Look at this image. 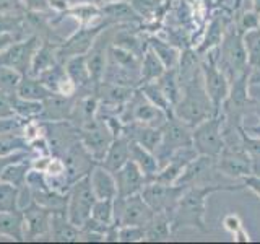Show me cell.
<instances>
[{"label":"cell","mask_w":260,"mask_h":244,"mask_svg":"<svg viewBox=\"0 0 260 244\" xmlns=\"http://www.w3.org/2000/svg\"><path fill=\"white\" fill-rule=\"evenodd\" d=\"M244 182L238 186H223V184H199L190 186L184 191L179 199L176 208L171 214V226L173 233H177L182 228H195L202 233H208L205 222L207 199L215 192H233L244 189Z\"/></svg>","instance_id":"6da1fadb"},{"label":"cell","mask_w":260,"mask_h":244,"mask_svg":"<svg viewBox=\"0 0 260 244\" xmlns=\"http://www.w3.org/2000/svg\"><path fill=\"white\" fill-rule=\"evenodd\" d=\"M181 88H182L181 100L177 101V104L173 109V114L177 119H181L187 126H190L193 129L200 122L215 116L213 104H211L210 98L205 92V86H203L202 72L193 78L181 83Z\"/></svg>","instance_id":"7a4b0ae2"},{"label":"cell","mask_w":260,"mask_h":244,"mask_svg":"<svg viewBox=\"0 0 260 244\" xmlns=\"http://www.w3.org/2000/svg\"><path fill=\"white\" fill-rule=\"evenodd\" d=\"M216 64L221 69L226 77L233 81L238 78L241 73L249 70V59L247 49L244 44V35L236 29V26L224 31L221 43L216 49Z\"/></svg>","instance_id":"3957f363"},{"label":"cell","mask_w":260,"mask_h":244,"mask_svg":"<svg viewBox=\"0 0 260 244\" xmlns=\"http://www.w3.org/2000/svg\"><path fill=\"white\" fill-rule=\"evenodd\" d=\"M215 49L207 52L205 59L200 60L202 67V77H203V86L210 98L211 104H213L215 116L221 112V108L226 101L228 95H230L231 81L226 77V73L218 67L216 55H213Z\"/></svg>","instance_id":"277c9868"},{"label":"cell","mask_w":260,"mask_h":244,"mask_svg":"<svg viewBox=\"0 0 260 244\" xmlns=\"http://www.w3.org/2000/svg\"><path fill=\"white\" fill-rule=\"evenodd\" d=\"M223 126L224 117L221 112L200 122L199 126H195L192 129V146L195 151L199 155L218 158V155L221 153L224 146Z\"/></svg>","instance_id":"5b68a950"},{"label":"cell","mask_w":260,"mask_h":244,"mask_svg":"<svg viewBox=\"0 0 260 244\" xmlns=\"http://www.w3.org/2000/svg\"><path fill=\"white\" fill-rule=\"evenodd\" d=\"M96 200L98 197L89 182V174L78 177L75 182H72L69 189L67 218L75 226L81 228L91 217V208Z\"/></svg>","instance_id":"8992f818"},{"label":"cell","mask_w":260,"mask_h":244,"mask_svg":"<svg viewBox=\"0 0 260 244\" xmlns=\"http://www.w3.org/2000/svg\"><path fill=\"white\" fill-rule=\"evenodd\" d=\"M161 129H162L161 142L158 145L156 151H154L159 163V168L165 165L179 148L192 145V127L187 126L181 119H177L174 114L166 119V122L161 126Z\"/></svg>","instance_id":"52a82bcc"},{"label":"cell","mask_w":260,"mask_h":244,"mask_svg":"<svg viewBox=\"0 0 260 244\" xmlns=\"http://www.w3.org/2000/svg\"><path fill=\"white\" fill-rule=\"evenodd\" d=\"M154 211L145 202L142 194H134L128 197H116L114 199V225L117 226H146Z\"/></svg>","instance_id":"ba28073f"},{"label":"cell","mask_w":260,"mask_h":244,"mask_svg":"<svg viewBox=\"0 0 260 244\" xmlns=\"http://www.w3.org/2000/svg\"><path fill=\"white\" fill-rule=\"evenodd\" d=\"M216 171L233 179H244L254 174V160L241 143L224 145L216 158Z\"/></svg>","instance_id":"9c48e42d"},{"label":"cell","mask_w":260,"mask_h":244,"mask_svg":"<svg viewBox=\"0 0 260 244\" xmlns=\"http://www.w3.org/2000/svg\"><path fill=\"white\" fill-rule=\"evenodd\" d=\"M120 119L124 124H127V122H140V124L146 126L161 127L166 122L168 114L161 111L158 106H154L140 89L135 88L132 98L122 109Z\"/></svg>","instance_id":"30bf717a"},{"label":"cell","mask_w":260,"mask_h":244,"mask_svg":"<svg viewBox=\"0 0 260 244\" xmlns=\"http://www.w3.org/2000/svg\"><path fill=\"white\" fill-rule=\"evenodd\" d=\"M185 189L187 187L179 184H165L159 181H150L143 186L140 194L154 214L171 215Z\"/></svg>","instance_id":"8fae6325"},{"label":"cell","mask_w":260,"mask_h":244,"mask_svg":"<svg viewBox=\"0 0 260 244\" xmlns=\"http://www.w3.org/2000/svg\"><path fill=\"white\" fill-rule=\"evenodd\" d=\"M80 142L88 150V153L94 158L96 163H100L104 157V153L108 151L111 142L114 140V134L106 122L96 116L93 120L86 122L85 126L78 129Z\"/></svg>","instance_id":"7c38bea8"},{"label":"cell","mask_w":260,"mask_h":244,"mask_svg":"<svg viewBox=\"0 0 260 244\" xmlns=\"http://www.w3.org/2000/svg\"><path fill=\"white\" fill-rule=\"evenodd\" d=\"M108 26H111L108 21H103L100 24H81L78 31H75L62 44L57 46V59H59V62L63 64L73 55L86 54L89 47L93 46L94 39Z\"/></svg>","instance_id":"4fadbf2b"},{"label":"cell","mask_w":260,"mask_h":244,"mask_svg":"<svg viewBox=\"0 0 260 244\" xmlns=\"http://www.w3.org/2000/svg\"><path fill=\"white\" fill-rule=\"evenodd\" d=\"M41 44V38L38 35H31L28 38H23L15 41L4 52H0V65L15 69L21 75L29 73L32 57H35L38 47Z\"/></svg>","instance_id":"5bb4252c"},{"label":"cell","mask_w":260,"mask_h":244,"mask_svg":"<svg viewBox=\"0 0 260 244\" xmlns=\"http://www.w3.org/2000/svg\"><path fill=\"white\" fill-rule=\"evenodd\" d=\"M21 211L24 220V239H39L46 238V236L51 238L52 210L32 199L26 207L21 208Z\"/></svg>","instance_id":"9a60e30c"},{"label":"cell","mask_w":260,"mask_h":244,"mask_svg":"<svg viewBox=\"0 0 260 244\" xmlns=\"http://www.w3.org/2000/svg\"><path fill=\"white\" fill-rule=\"evenodd\" d=\"M111 33H112L111 26H108L94 39L93 46L89 47V51L85 54L88 69H89V73H91L93 83L96 88L100 86V83L103 81L106 67H108V54H109V46L112 43Z\"/></svg>","instance_id":"2e32d148"},{"label":"cell","mask_w":260,"mask_h":244,"mask_svg":"<svg viewBox=\"0 0 260 244\" xmlns=\"http://www.w3.org/2000/svg\"><path fill=\"white\" fill-rule=\"evenodd\" d=\"M216 171V158L207 157V155H197L189 165L184 168L181 176L177 177L176 184L190 187L199 184H215L210 182L211 174Z\"/></svg>","instance_id":"e0dca14e"},{"label":"cell","mask_w":260,"mask_h":244,"mask_svg":"<svg viewBox=\"0 0 260 244\" xmlns=\"http://www.w3.org/2000/svg\"><path fill=\"white\" fill-rule=\"evenodd\" d=\"M112 174L117 186V197H128V195L140 194L143 186L148 182L142 169L132 160H128L124 166Z\"/></svg>","instance_id":"ac0fdd59"},{"label":"cell","mask_w":260,"mask_h":244,"mask_svg":"<svg viewBox=\"0 0 260 244\" xmlns=\"http://www.w3.org/2000/svg\"><path fill=\"white\" fill-rule=\"evenodd\" d=\"M75 108V101L72 96H63L54 93L43 101V114L41 120L44 122H67Z\"/></svg>","instance_id":"d6986e66"},{"label":"cell","mask_w":260,"mask_h":244,"mask_svg":"<svg viewBox=\"0 0 260 244\" xmlns=\"http://www.w3.org/2000/svg\"><path fill=\"white\" fill-rule=\"evenodd\" d=\"M122 135H125L128 140L137 142L138 145H142L146 150L154 153L161 142L162 129L154 127V126L140 124V122H127V124H124Z\"/></svg>","instance_id":"ffe728a7"},{"label":"cell","mask_w":260,"mask_h":244,"mask_svg":"<svg viewBox=\"0 0 260 244\" xmlns=\"http://www.w3.org/2000/svg\"><path fill=\"white\" fill-rule=\"evenodd\" d=\"M63 65H65V72H67L69 78L73 81V85L77 86V92L96 93V86L93 83L91 73H89L85 54L70 57V59L65 60Z\"/></svg>","instance_id":"44dd1931"},{"label":"cell","mask_w":260,"mask_h":244,"mask_svg":"<svg viewBox=\"0 0 260 244\" xmlns=\"http://www.w3.org/2000/svg\"><path fill=\"white\" fill-rule=\"evenodd\" d=\"M101 15L104 21L112 24H130L140 23L142 16L135 12V8L130 4V0H119V2H108L101 7Z\"/></svg>","instance_id":"7402d4cb"},{"label":"cell","mask_w":260,"mask_h":244,"mask_svg":"<svg viewBox=\"0 0 260 244\" xmlns=\"http://www.w3.org/2000/svg\"><path fill=\"white\" fill-rule=\"evenodd\" d=\"M89 182L98 199H116L117 197V186L116 179L111 171H108L100 163H96L93 169L89 171Z\"/></svg>","instance_id":"603a6c76"},{"label":"cell","mask_w":260,"mask_h":244,"mask_svg":"<svg viewBox=\"0 0 260 244\" xmlns=\"http://www.w3.org/2000/svg\"><path fill=\"white\" fill-rule=\"evenodd\" d=\"M128 160H130L128 138L125 135H119V137H114V140L111 142L108 151L104 153L100 165L104 166L108 171H111V173H116V171L124 166Z\"/></svg>","instance_id":"cb8c5ba5"},{"label":"cell","mask_w":260,"mask_h":244,"mask_svg":"<svg viewBox=\"0 0 260 244\" xmlns=\"http://www.w3.org/2000/svg\"><path fill=\"white\" fill-rule=\"evenodd\" d=\"M128 148H130V160L137 163V166L142 169L146 181L148 182L153 181L159 171V163H158L156 155L132 140H128Z\"/></svg>","instance_id":"d4e9b609"},{"label":"cell","mask_w":260,"mask_h":244,"mask_svg":"<svg viewBox=\"0 0 260 244\" xmlns=\"http://www.w3.org/2000/svg\"><path fill=\"white\" fill-rule=\"evenodd\" d=\"M81 230L73 225L67 218L65 211H55L51 220V239L59 242H73L80 241Z\"/></svg>","instance_id":"484cf974"},{"label":"cell","mask_w":260,"mask_h":244,"mask_svg":"<svg viewBox=\"0 0 260 244\" xmlns=\"http://www.w3.org/2000/svg\"><path fill=\"white\" fill-rule=\"evenodd\" d=\"M15 93L24 98V100H32V101H44L46 98L54 95L52 89H49L38 77H32L29 73L21 77Z\"/></svg>","instance_id":"4316f807"},{"label":"cell","mask_w":260,"mask_h":244,"mask_svg":"<svg viewBox=\"0 0 260 244\" xmlns=\"http://www.w3.org/2000/svg\"><path fill=\"white\" fill-rule=\"evenodd\" d=\"M0 234L15 241H24V220L21 210H0Z\"/></svg>","instance_id":"83f0119b"},{"label":"cell","mask_w":260,"mask_h":244,"mask_svg":"<svg viewBox=\"0 0 260 244\" xmlns=\"http://www.w3.org/2000/svg\"><path fill=\"white\" fill-rule=\"evenodd\" d=\"M173 234L174 233H173V226H171L169 214H154L151 222L145 226V241L150 242L169 241Z\"/></svg>","instance_id":"f1b7e54d"},{"label":"cell","mask_w":260,"mask_h":244,"mask_svg":"<svg viewBox=\"0 0 260 244\" xmlns=\"http://www.w3.org/2000/svg\"><path fill=\"white\" fill-rule=\"evenodd\" d=\"M59 64V59H57V47H54L51 43H41L38 51L32 57V62H31V69H29V75L32 77H39L41 73L52 69L54 65Z\"/></svg>","instance_id":"f546056e"},{"label":"cell","mask_w":260,"mask_h":244,"mask_svg":"<svg viewBox=\"0 0 260 244\" xmlns=\"http://www.w3.org/2000/svg\"><path fill=\"white\" fill-rule=\"evenodd\" d=\"M165 72H166L165 64L161 62V59L154 54L151 47H146L140 62V85L156 81Z\"/></svg>","instance_id":"4dcf8cb0"},{"label":"cell","mask_w":260,"mask_h":244,"mask_svg":"<svg viewBox=\"0 0 260 244\" xmlns=\"http://www.w3.org/2000/svg\"><path fill=\"white\" fill-rule=\"evenodd\" d=\"M148 47H151L154 54H156L161 62L165 64L166 69H174L179 64V57H181V51L173 44L168 43V41H162L156 36H150L148 38Z\"/></svg>","instance_id":"1f68e13d"},{"label":"cell","mask_w":260,"mask_h":244,"mask_svg":"<svg viewBox=\"0 0 260 244\" xmlns=\"http://www.w3.org/2000/svg\"><path fill=\"white\" fill-rule=\"evenodd\" d=\"M10 98L12 108L15 114L21 119H39L43 114V101H32V100H24V98L18 96L16 93H8Z\"/></svg>","instance_id":"d6a6232c"},{"label":"cell","mask_w":260,"mask_h":244,"mask_svg":"<svg viewBox=\"0 0 260 244\" xmlns=\"http://www.w3.org/2000/svg\"><path fill=\"white\" fill-rule=\"evenodd\" d=\"M156 83L159 85V88L162 89V93L166 95V98L169 100V103L174 106L177 104V101L181 100L182 95V88H181V81H179V75H177V69H166V72L156 80Z\"/></svg>","instance_id":"836d02e7"},{"label":"cell","mask_w":260,"mask_h":244,"mask_svg":"<svg viewBox=\"0 0 260 244\" xmlns=\"http://www.w3.org/2000/svg\"><path fill=\"white\" fill-rule=\"evenodd\" d=\"M31 160H23V161H16V163H12V165H8L2 176H0V181L2 182H8V184H13L16 187H24L26 186V177H28V173L31 169Z\"/></svg>","instance_id":"e575fe53"},{"label":"cell","mask_w":260,"mask_h":244,"mask_svg":"<svg viewBox=\"0 0 260 244\" xmlns=\"http://www.w3.org/2000/svg\"><path fill=\"white\" fill-rule=\"evenodd\" d=\"M29 142L20 130L0 134V157L15 151H29Z\"/></svg>","instance_id":"d590c367"},{"label":"cell","mask_w":260,"mask_h":244,"mask_svg":"<svg viewBox=\"0 0 260 244\" xmlns=\"http://www.w3.org/2000/svg\"><path fill=\"white\" fill-rule=\"evenodd\" d=\"M138 89H140V92L148 98L154 106H158L161 111H165L168 114V117L173 116V104L169 103V100L166 98V95L162 93V89L159 88V85L156 83V81L143 83V85L138 86Z\"/></svg>","instance_id":"8d00e7d4"},{"label":"cell","mask_w":260,"mask_h":244,"mask_svg":"<svg viewBox=\"0 0 260 244\" xmlns=\"http://www.w3.org/2000/svg\"><path fill=\"white\" fill-rule=\"evenodd\" d=\"M244 44L247 49L250 70H260V28L247 31L244 35Z\"/></svg>","instance_id":"74e56055"},{"label":"cell","mask_w":260,"mask_h":244,"mask_svg":"<svg viewBox=\"0 0 260 244\" xmlns=\"http://www.w3.org/2000/svg\"><path fill=\"white\" fill-rule=\"evenodd\" d=\"M0 210L16 211L20 208V187L0 181Z\"/></svg>","instance_id":"f35d334b"},{"label":"cell","mask_w":260,"mask_h":244,"mask_svg":"<svg viewBox=\"0 0 260 244\" xmlns=\"http://www.w3.org/2000/svg\"><path fill=\"white\" fill-rule=\"evenodd\" d=\"M91 218L103 225H114V199H98L91 208Z\"/></svg>","instance_id":"ab89813d"},{"label":"cell","mask_w":260,"mask_h":244,"mask_svg":"<svg viewBox=\"0 0 260 244\" xmlns=\"http://www.w3.org/2000/svg\"><path fill=\"white\" fill-rule=\"evenodd\" d=\"M65 13L72 15L73 18H77L80 24H91V20L94 16L101 15V8L93 4H78L75 7L69 8V10H65Z\"/></svg>","instance_id":"60d3db41"},{"label":"cell","mask_w":260,"mask_h":244,"mask_svg":"<svg viewBox=\"0 0 260 244\" xmlns=\"http://www.w3.org/2000/svg\"><path fill=\"white\" fill-rule=\"evenodd\" d=\"M223 35H224V31H223V26H221V21H219L218 18L213 20L210 23L207 38H205V41H203L202 47L199 49V52L200 54H203V52L207 54L208 51H211V49L218 47L219 43H221V39H223Z\"/></svg>","instance_id":"b9f144b4"},{"label":"cell","mask_w":260,"mask_h":244,"mask_svg":"<svg viewBox=\"0 0 260 244\" xmlns=\"http://www.w3.org/2000/svg\"><path fill=\"white\" fill-rule=\"evenodd\" d=\"M21 77V73L16 72L15 69L7 67V65H0V92L7 95L15 93Z\"/></svg>","instance_id":"7bdbcfd3"},{"label":"cell","mask_w":260,"mask_h":244,"mask_svg":"<svg viewBox=\"0 0 260 244\" xmlns=\"http://www.w3.org/2000/svg\"><path fill=\"white\" fill-rule=\"evenodd\" d=\"M234 26L241 33V35H246L247 31L260 28V15L255 10L242 12L238 18L234 20Z\"/></svg>","instance_id":"ee69618b"},{"label":"cell","mask_w":260,"mask_h":244,"mask_svg":"<svg viewBox=\"0 0 260 244\" xmlns=\"http://www.w3.org/2000/svg\"><path fill=\"white\" fill-rule=\"evenodd\" d=\"M130 4L135 8V12L143 18H150V16H156L162 0H130Z\"/></svg>","instance_id":"f6af8a7d"},{"label":"cell","mask_w":260,"mask_h":244,"mask_svg":"<svg viewBox=\"0 0 260 244\" xmlns=\"http://www.w3.org/2000/svg\"><path fill=\"white\" fill-rule=\"evenodd\" d=\"M239 135H241L242 146L249 151V155L252 157V160H254V165H255V163L260 160V138L247 134L242 126L239 127Z\"/></svg>","instance_id":"bcb514c9"},{"label":"cell","mask_w":260,"mask_h":244,"mask_svg":"<svg viewBox=\"0 0 260 244\" xmlns=\"http://www.w3.org/2000/svg\"><path fill=\"white\" fill-rule=\"evenodd\" d=\"M119 241L120 242H138L145 241V226H119Z\"/></svg>","instance_id":"7dc6e473"},{"label":"cell","mask_w":260,"mask_h":244,"mask_svg":"<svg viewBox=\"0 0 260 244\" xmlns=\"http://www.w3.org/2000/svg\"><path fill=\"white\" fill-rule=\"evenodd\" d=\"M21 16L0 12V33H12V31H21Z\"/></svg>","instance_id":"c3c4849f"},{"label":"cell","mask_w":260,"mask_h":244,"mask_svg":"<svg viewBox=\"0 0 260 244\" xmlns=\"http://www.w3.org/2000/svg\"><path fill=\"white\" fill-rule=\"evenodd\" d=\"M32 158V151H15V153H10V155H4V157H0V176H2L4 169L12 165V163H16V161H23V160H29Z\"/></svg>","instance_id":"681fc988"},{"label":"cell","mask_w":260,"mask_h":244,"mask_svg":"<svg viewBox=\"0 0 260 244\" xmlns=\"http://www.w3.org/2000/svg\"><path fill=\"white\" fill-rule=\"evenodd\" d=\"M26 122H28L26 119H21L18 116L0 119V134L12 132V130H20V129H23V126L26 124Z\"/></svg>","instance_id":"f907efd6"},{"label":"cell","mask_w":260,"mask_h":244,"mask_svg":"<svg viewBox=\"0 0 260 244\" xmlns=\"http://www.w3.org/2000/svg\"><path fill=\"white\" fill-rule=\"evenodd\" d=\"M16 116L13 108H12V103H10V98H8L7 93L0 92V119H5V117H13Z\"/></svg>","instance_id":"816d5d0a"},{"label":"cell","mask_w":260,"mask_h":244,"mask_svg":"<svg viewBox=\"0 0 260 244\" xmlns=\"http://www.w3.org/2000/svg\"><path fill=\"white\" fill-rule=\"evenodd\" d=\"M23 39L20 31H12V33H0V52H4L5 49L13 44L15 41Z\"/></svg>","instance_id":"f5cc1de1"},{"label":"cell","mask_w":260,"mask_h":244,"mask_svg":"<svg viewBox=\"0 0 260 244\" xmlns=\"http://www.w3.org/2000/svg\"><path fill=\"white\" fill-rule=\"evenodd\" d=\"M223 226L226 228L228 231H230L231 234H234L236 231H239L241 228H242V222H241V218L238 215H234V214H230V215H226L224 220H223Z\"/></svg>","instance_id":"db71d44e"},{"label":"cell","mask_w":260,"mask_h":244,"mask_svg":"<svg viewBox=\"0 0 260 244\" xmlns=\"http://www.w3.org/2000/svg\"><path fill=\"white\" fill-rule=\"evenodd\" d=\"M242 182H244V186L247 187V189H250L252 192H255L258 197H260V176H257L254 173V174H250L247 177H244Z\"/></svg>","instance_id":"11a10c76"},{"label":"cell","mask_w":260,"mask_h":244,"mask_svg":"<svg viewBox=\"0 0 260 244\" xmlns=\"http://www.w3.org/2000/svg\"><path fill=\"white\" fill-rule=\"evenodd\" d=\"M234 241H238V242H247V241H250V236H249V233L244 230V226L241 228L239 231H236L234 234Z\"/></svg>","instance_id":"9f6ffc18"},{"label":"cell","mask_w":260,"mask_h":244,"mask_svg":"<svg viewBox=\"0 0 260 244\" xmlns=\"http://www.w3.org/2000/svg\"><path fill=\"white\" fill-rule=\"evenodd\" d=\"M242 127H244V130H246L247 134L260 138V124H257V126H242Z\"/></svg>","instance_id":"6f0895ef"},{"label":"cell","mask_w":260,"mask_h":244,"mask_svg":"<svg viewBox=\"0 0 260 244\" xmlns=\"http://www.w3.org/2000/svg\"><path fill=\"white\" fill-rule=\"evenodd\" d=\"M252 108H254L255 114H257L258 119H260V100H254V103H252Z\"/></svg>","instance_id":"680465c9"},{"label":"cell","mask_w":260,"mask_h":244,"mask_svg":"<svg viewBox=\"0 0 260 244\" xmlns=\"http://www.w3.org/2000/svg\"><path fill=\"white\" fill-rule=\"evenodd\" d=\"M252 4H254V8H252V10H255L260 15V0H252Z\"/></svg>","instance_id":"91938a15"},{"label":"cell","mask_w":260,"mask_h":244,"mask_svg":"<svg viewBox=\"0 0 260 244\" xmlns=\"http://www.w3.org/2000/svg\"><path fill=\"white\" fill-rule=\"evenodd\" d=\"M103 2L108 4V2H119V0H103Z\"/></svg>","instance_id":"94428289"}]
</instances>
